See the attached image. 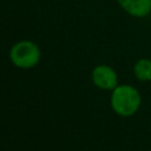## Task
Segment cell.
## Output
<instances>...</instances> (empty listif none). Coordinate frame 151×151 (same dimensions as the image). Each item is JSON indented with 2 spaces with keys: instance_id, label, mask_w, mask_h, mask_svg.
Wrapping results in <instances>:
<instances>
[{
  "instance_id": "obj_1",
  "label": "cell",
  "mask_w": 151,
  "mask_h": 151,
  "mask_svg": "<svg viewBox=\"0 0 151 151\" xmlns=\"http://www.w3.org/2000/svg\"><path fill=\"white\" fill-rule=\"evenodd\" d=\"M140 94L137 88L130 85H118L112 90L111 106L113 111L122 117L134 114L140 106Z\"/></svg>"
},
{
  "instance_id": "obj_2",
  "label": "cell",
  "mask_w": 151,
  "mask_h": 151,
  "mask_svg": "<svg viewBox=\"0 0 151 151\" xmlns=\"http://www.w3.org/2000/svg\"><path fill=\"white\" fill-rule=\"evenodd\" d=\"M40 57L39 46L31 40H20L9 50V60L18 68L28 70L34 67L40 61Z\"/></svg>"
},
{
  "instance_id": "obj_3",
  "label": "cell",
  "mask_w": 151,
  "mask_h": 151,
  "mask_svg": "<svg viewBox=\"0 0 151 151\" xmlns=\"http://www.w3.org/2000/svg\"><path fill=\"white\" fill-rule=\"evenodd\" d=\"M93 84L101 90H113L118 86V76L116 71L107 65H98L92 71Z\"/></svg>"
},
{
  "instance_id": "obj_4",
  "label": "cell",
  "mask_w": 151,
  "mask_h": 151,
  "mask_svg": "<svg viewBox=\"0 0 151 151\" xmlns=\"http://www.w3.org/2000/svg\"><path fill=\"white\" fill-rule=\"evenodd\" d=\"M120 8L136 18H144L151 13V0H117Z\"/></svg>"
},
{
  "instance_id": "obj_5",
  "label": "cell",
  "mask_w": 151,
  "mask_h": 151,
  "mask_svg": "<svg viewBox=\"0 0 151 151\" xmlns=\"http://www.w3.org/2000/svg\"><path fill=\"white\" fill-rule=\"evenodd\" d=\"M133 72L137 79L142 81H149L151 80V60L143 58L139 59L133 67Z\"/></svg>"
}]
</instances>
